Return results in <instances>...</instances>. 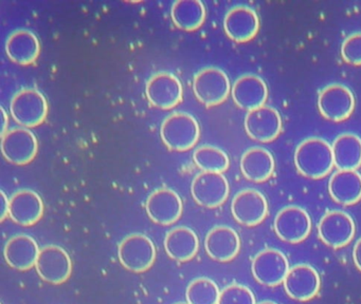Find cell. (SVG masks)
Returning <instances> with one entry per match:
<instances>
[{"instance_id":"obj_1","label":"cell","mask_w":361,"mask_h":304,"mask_svg":"<svg viewBox=\"0 0 361 304\" xmlns=\"http://www.w3.org/2000/svg\"><path fill=\"white\" fill-rule=\"evenodd\" d=\"M295 165L299 173L308 179L326 177L335 166L331 145L320 137L304 139L295 149Z\"/></svg>"},{"instance_id":"obj_2","label":"cell","mask_w":361,"mask_h":304,"mask_svg":"<svg viewBox=\"0 0 361 304\" xmlns=\"http://www.w3.org/2000/svg\"><path fill=\"white\" fill-rule=\"evenodd\" d=\"M200 129L194 116L175 112L162 122L160 137L169 149L183 152L192 149L200 139Z\"/></svg>"},{"instance_id":"obj_3","label":"cell","mask_w":361,"mask_h":304,"mask_svg":"<svg viewBox=\"0 0 361 304\" xmlns=\"http://www.w3.org/2000/svg\"><path fill=\"white\" fill-rule=\"evenodd\" d=\"M10 111L18 125L25 128H33L43 124L47 118V99L37 89H23L12 99Z\"/></svg>"},{"instance_id":"obj_4","label":"cell","mask_w":361,"mask_h":304,"mask_svg":"<svg viewBox=\"0 0 361 304\" xmlns=\"http://www.w3.org/2000/svg\"><path fill=\"white\" fill-rule=\"evenodd\" d=\"M230 91L231 84L229 78L219 68H204L194 76V94L207 107H214L223 103L229 96Z\"/></svg>"},{"instance_id":"obj_5","label":"cell","mask_w":361,"mask_h":304,"mask_svg":"<svg viewBox=\"0 0 361 304\" xmlns=\"http://www.w3.org/2000/svg\"><path fill=\"white\" fill-rule=\"evenodd\" d=\"M118 257L126 270L143 272L149 270L155 261V245L145 234H130L120 243Z\"/></svg>"},{"instance_id":"obj_6","label":"cell","mask_w":361,"mask_h":304,"mask_svg":"<svg viewBox=\"0 0 361 304\" xmlns=\"http://www.w3.org/2000/svg\"><path fill=\"white\" fill-rule=\"evenodd\" d=\"M276 236L290 244L305 240L312 230V219L305 209L299 206H287L281 209L274 219Z\"/></svg>"},{"instance_id":"obj_7","label":"cell","mask_w":361,"mask_h":304,"mask_svg":"<svg viewBox=\"0 0 361 304\" xmlns=\"http://www.w3.org/2000/svg\"><path fill=\"white\" fill-rule=\"evenodd\" d=\"M318 108L326 120L342 122L348 120L354 111V94L343 84H329L319 93Z\"/></svg>"},{"instance_id":"obj_8","label":"cell","mask_w":361,"mask_h":304,"mask_svg":"<svg viewBox=\"0 0 361 304\" xmlns=\"http://www.w3.org/2000/svg\"><path fill=\"white\" fill-rule=\"evenodd\" d=\"M251 270L259 284L274 287L284 282L290 268L288 260L282 251L266 248L255 255Z\"/></svg>"},{"instance_id":"obj_9","label":"cell","mask_w":361,"mask_h":304,"mask_svg":"<svg viewBox=\"0 0 361 304\" xmlns=\"http://www.w3.org/2000/svg\"><path fill=\"white\" fill-rule=\"evenodd\" d=\"M355 232L354 220L344 211H327L319 222V236L325 245L331 248H341L350 244Z\"/></svg>"},{"instance_id":"obj_10","label":"cell","mask_w":361,"mask_h":304,"mask_svg":"<svg viewBox=\"0 0 361 304\" xmlns=\"http://www.w3.org/2000/svg\"><path fill=\"white\" fill-rule=\"evenodd\" d=\"M229 183L223 173L204 172L194 177L191 192L200 206L215 208L226 202L229 196Z\"/></svg>"},{"instance_id":"obj_11","label":"cell","mask_w":361,"mask_h":304,"mask_svg":"<svg viewBox=\"0 0 361 304\" xmlns=\"http://www.w3.org/2000/svg\"><path fill=\"white\" fill-rule=\"evenodd\" d=\"M37 150V137L28 129H12L1 137L4 158L11 164L18 166L29 164L35 160Z\"/></svg>"},{"instance_id":"obj_12","label":"cell","mask_w":361,"mask_h":304,"mask_svg":"<svg viewBox=\"0 0 361 304\" xmlns=\"http://www.w3.org/2000/svg\"><path fill=\"white\" fill-rule=\"evenodd\" d=\"M35 267L46 282L62 284L71 277L73 264L65 249L56 245H47L39 251Z\"/></svg>"},{"instance_id":"obj_13","label":"cell","mask_w":361,"mask_h":304,"mask_svg":"<svg viewBox=\"0 0 361 304\" xmlns=\"http://www.w3.org/2000/svg\"><path fill=\"white\" fill-rule=\"evenodd\" d=\"M145 92L149 103L162 110L173 109L183 101L180 80L169 72H160L152 76Z\"/></svg>"},{"instance_id":"obj_14","label":"cell","mask_w":361,"mask_h":304,"mask_svg":"<svg viewBox=\"0 0 361 304\" xmlns=\"http://www.w3.org/2000/svg\"><path fill=\"white\" fill-rule=\"evenodd\" d=\"M245 129L247 134L255 141L269 143L282 131V118L278 110L264 105L247 113Z\"/></svg>"},{"instance_id":"obj_15","label":"cell","mask_w":361,"mask_h":304,"mask_svg":"<svg viewBox=\"0 0 361 304\" xmlns=\"http://www.w3.org/2000/svg\"><path fill=\"white\" fill-rule=\"evenodd\" d=\"M231 211L234 219L242 225L257 226L268 215L267 200L257 190L244 189L234 196Z\"/></svg>"},{"instance_id":"obj_16","label":"cell","mask_w":361,"mask_h":304,"mask_svg":"<svg viewBox=\"0 0 361 304\" xmlns=\"http://www.w3.org/2000/svg\"><path fill=\"white\" fill-rule=\"evenodd\" d=\"M283 284L289 297L297 301H308L318 295L321 279L312 266L297 264L289 270Z\"/></svg>"},{"instance_id":"obj_17","label":"cell","mask_w":361,"mask_h":304,"mask_svg":"<svg viewBox=\"0 0 361 304\" xmlns=\"http://www.w3.org/2000/svg\"><path fill=\"white\" fill-rule=\"evenodd\" d=\"M149 219L159 225L175 223L183 213L180 196L168 188L155 190L145 204Z\"/></svg>"},{"instance_id":"obj_18","label":"cell","mask_w":361,"mask_h":304,"mask_svg":"<svg viewBox=\"0 0 361 304\" xmlns=\"http://www.w3.org/2000/svg\"><path fill=\"white\" fill-rule=\"evenodd\" d=\"M228 37L235 42H246L255 37L259 30V18L253 8L236 6L230 8L224 19Z\"/></svg>"},{"instance_id":"obj_19","label":"cell","mask_w":361,"mask_h":304,"mask_svg":"<svg viewBox=\"0 0 361 304\" xmlns=\"http://www.w3.org/2000/svg\"><path fill=\"white\" fill-rule=\"evenodd\" d=\"M232 99L240 109L251 110L262 107L268 99L266 82L259 76L245 74L240 76L231 89Z\"/></svg>"},{"instance_id":"obj_20","label":"cell","mask_w":361,"mask_h":304,"mask_svg":"<svg viewBox=\"0 0 361 304\" xmlns=\"http://www.w3.org/2000/svg\"><path fill=\"white\" fill-rule=\"evenodd\" d=\"M43 215V200L33 190H18L10 198L9 217L18 225H35Z\"/></svg>"},{"instance_id":"obj_21","label":"cell","mask_w":361,"mask_h":304,"mask_svg":"<svg viewBox=\"0 0 361 304\" xmlns=\"http://www.w3.org/2000/svg\"><path fill=\"white\" fill-rule=\"evenodd\" d=\"M204 248L209 257L215 261H231L240 253V236L233 228L216 226L207 234Z\"/></svg>"},{"instance_id":"obj_22","label":"cell","mask_w":361,"mask_h":304,"mask_svg":"<svg viewBox=\"0 0 361 304\" xmlns=\"http://www.w3.org/2000/svg\"><path fill=\"white\" fill-rule=\"evenodd\" d=\"M6 53L18 65H32L39 58L41 44L33 32L24 29L16 30L7 38Z\"/></svg>"},{"instance_id":"obj_23","label":"cell","mask_w":361,"mask_h":304,"mask_svg":"<svg viewBox=\"0 0 361 304\" xmlns=\"http://www.w3.org/2000/svg\"><path fill=\"white\" fill-rule=\"evenodd\" d=\"M37 241L26 234L12 236L4 249L6 261L14 270H29L37 264L39 255Z\"/></svg>"},{"instance_id":"obj_24","label":"cell","mask_w":361,"mask_h":304,"mask_svg":"<svg viewBox=\"0 0 361 304\" xmlns=\"http://www.w3.org/2000/svg\"><path fill=\"white\" fill-rule=\"evenodd\" d=\"M331 198L338 204H356L361 200V175L357 170H338L329 182Z\"/></svg>"},{"instance_id":"obj_25","label":"cell","mask_w":361,"mask_h":304,"mask_svg":"<svg viewBox=\"0 0 361 304\" xmlns=\"http://www.w3.org/2000/svg\"><path fill=\"white\" fill-rule=\"evenodd\" d=\"M276 164L272 154L261 147L247 150L240 158V170L249 181L262 183L274 175Z\"/></svg>"},{"instance_id":"obj_26","label":"cell","mask_w":361,"mask_h":304,"mask_svg":"<svg viewBox=\"0 0 361 304\" xmlns=\"http://www.w3.org/2000/svg\"><path fill=\"white\" fill-rule=\"evenodd\" d=\"M197 234L191 228L176 227L166 234L164 248L169 257L175 261L187 262L193 259L198 251Z\"/></svg>"},{"instance_id":"obj_27","label":"cell","mask_w":361,"mask_h":304,"mask_svg":"<svg viewBox=\"0 0 361 304\" xmlns=\"http://www.w3.org/2000/svg\"><path fill=\"white\" fill-rule=\"evenodd\" d=\"M334 164L338 170H356L361 165V139L353 133H342L331 144Z\"/></svg>"},{"instance_id":"obj_28","label":"cell","mask_w":361,"mask_h":304,"mask_svg":"<svg viewBox=\"0 0 361 304\" xmlns=\"http://www.w3.org/2000/svg\"><path fill=\"white\" fill-rule=\"evenodd\" d=\"M171 17L178 29L196 31L206 20V6L200 0H179L173 4Z\"/></svg>"},{"instance_id":"obj_29","label":"cell","mask_w":361,"mask_h":304,"mask_svg":"<svg viewBox=\"0 0 361 304\" xmlns=\"http://www.w3.org/2000/svg\"><path fill=\"white\" fill-rule=\"evenodd\" d=\"M194 163L204 172L223 173L229 168L227 153L214 146L204 145L197 148L193 154Z\"/></svg>"},{"instance_id":"obj_30","label":"cell","mask_w":361,"mask_h":304,"mask_svg":"<svg viewBox=\"0 0 361 304\" xmlns=\"http://www.w3.org/2000/svg\"><path fill=\"white\" fill-rule=\"evenodd\" d=\"M185 296L189 304H219L221 291L211 279L198 278L190 283Z\"/></svg>"},{"instance_id":"obj_31","label":"cell","mask_w":361,"mask_h":304,"mask_svg":"<svg viewBox=\"0 0 361 304\" xmlns=\"http://www.w3.org/2000/svg\"><path fill=\"white\" fill-rule=\"evenodd\" d=\"M219 304H257L252 291L240 284H230L221 291Z\"/></svg>"},{"instance_id":"obj_32","label":"cell","mask_w":361,"mask_h":304,"mask_svg":"<svg viewBox=\"0 0 361 304\" xmlns=\"http://www.w3.org/2000/svg\"><path fill=\"white\" fill-rule=\"evenodd\" d=\"M342 58L353 65H361V32L345 38L341 46Z\"/></svg>"},{"instance_id":"obj_33","label":"cell","mask_w":361,"mask_h":304,"mask_svg":"<svg viewBox=\"0 0 361 304\" xmlns=\"http://www.w3.org/2000/svg\"><path fill=\"white\" fill-rule=\"evenodd\" d=\"M0 220L5 221L6 217H9L10 200L4 191L0 192Z\"/></svg>"},{"instance_id":"obj_34","label":"cell","mask_w":361,"mask_h":304,"mask_svg":"<svg viewBox=\"0 0 361 304\" xmlns=\"http://www.w3.org/2000/svg\"><path fill=\"white\" fill-rule=\"evenodd\" d=\"M353 260H354L355 265L361 272V238L355 244L354 251H353Z\"/></svg>"},{"instance_id":"obj_35","label":"cell","mask_w":361,"mask_h":304,"mask_svg":"<svg viewBox=\"0 0 361 304\" xmlns=\"http://www.w3.org/2000/svg\"><path fill=\"white\" fill-rule=\"evenodd\" d=\"M1 115H3V128H1V137L8 132L7 128L9 125V118H8L7 112L4 108H1Z\"/></svg>"},{"instance_id":"obj_36","label":"cell","mask_w":361,"mask_h":304,"mask_svg":"<svg viewBox=\"0 0 361 304\" xmlns=\"http://www.w3.org/2000/svg\"><path fill=\"white\" fill-rule=\"evenodd\" d=\"M257 304H278V303H276V302L270 301V300H266V301H262Z\"/></svg>"},{"instance_id":"obj_37","label":"cell","mask_w":361,"mask_h":304,"mask_svg":"<svg viewBox=\"0 0 361 304\" xmlns=\"http://www.w3.org/2000/svg\"><path fill=\"white\" fill-rule=\"evenodd\" d=\"M176 304H189V303H183V302H180V303H176Z\"/></svg>"}]
</instances>
